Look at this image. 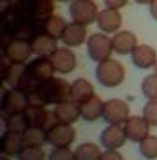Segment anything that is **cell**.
<instances>
[{"mask_svg": "<svg viewBox=\"0 0 157 160\" xmlns=\"http://www.w3.org/2000/svg\"><path fill=\"white\" fill-rule=\"evenodd\" d=\"M44 142H46V132L43 128L30 127L23 132V144L25 146H37V148H41Z\"/></svg>", "mask_w": 157, "mask_h": 160, "instance_id": "cell-27", "label": "cell"}, {"mask_svg": "<svg viewBox=\"0 0 157 160\" xmlns=\"http://www.w3.org/2000/svg\"><path fill=\"white\" fill-rule=\"evenodd\" d=\"M113 49L117 55H133V51L138 46V37L136 33H133L131 30H118L117 33H113Z\"/></svg>", "mask_w": 157, "mask_h": 160, "instance_id": "cell-16", "label": "cell"}, {"mask_svg": "<svg viewBox=\"0 0 157 160\" xmlns=\"http://www.w3.org/2000/svg\"><path fill=\"white\" fill-rule=\"evenodd\" d=\"M27 65H29V72L32 74L34 81L37 85L51 79L53 76H55V72H57L51 63V60H50V57H34L27 62Z\"/></svg>", "mask_w": 157, "mask_h": 160, "instance_id": "cell-10", "label": "cell"}, {"mask_svg": "<svg viewBox=\"0 0 157 160\" xmlns=\"http://www.w3.org/2000/svg\"><path fill=\"white\" fill-rule=\"evenodd\" d=\"M29 108V97L23 90L9 88L2 93V114H23Z\"/></svg>", "mask_w": 157, "mask_h": 160, "instance_id": "cell-5", "label": "cell"}, {"mask_svg": "<svg viewBox=\"0 0 157 160\" xmlns=\"http://www.w3.org/2000/svg\"><path fill=\"white\" fill-rule=\"evenodd\" d=\"M57 39H53L51 35H48V33H39L35 37L30 41L32 44V51L35 57H51L53 51L57 49Z\"/></svg>", "mask_w": 157, "mask_h": 160, "instance_id": "cell-20", "label": "cell"}, {"mask_svg": "<svg viewBox=\"0 0 157 160\" xmlns=\"http://www.w3.org/2000/svg\"><path fill=\"white\" fill-rule=\"evenodd\" d=\"M39 92L43 95L46 106H57V104L71 99V83H67L64 78L53 76L51 79L39 85Z\"/></svg>", "mask_w": 157, "mask_h": 160, "instance_id": "cell-2", "label": "cell"}, {"mask_svg": "<svg viewBox=\"0 0 157 160\" xmlns=\"http://www.w3.org/2000/svg\"><path fill=\"white\" fill-rule=\"evenodd\" d=\"M7 2H11V0H7Z\"/></svg>", "mask_w": 157, "mask_h": 160, "instance_id": "cell-41", "label": "cell"}, {"mask_svg": "<svg viewBox=\"0 0 157 160\" xmlns=\"http://www.w3.org/2000/svg\"><path fill=\"white\" fill-rule=\"evenodd\" d=\"M18 160H46V153L43 148L37 146H23V150L19 151Z\"/></svg>", "mask_w": 157, "mask_h": 160, "instance_id": "cell-30", "label": "cell"}, {"mask_svg": "<svg viewBox=\"0 0 157 160\" xmlns=\"http://www.w3.org/2000/svg\"><path fill=\"white\" fill-rule=\"evenodd\" d=\"M23 134H16V132L5 130L0 139V151L2 155L7 157H18L19 151L23 150Z\"/></svg>", "mask_w": 157, "mask_h": 160, "instance_id": "cell-19", "label": "cell"}, {"mask_svg": "<svg viewBox=\"0 0 157 160\" xmlns=\"http://www.w3.org/2000/svg\"><path fill=\"white\" fill-rule=\"evenodd\" d=\"M101 160H124V157L118 153V150H106L102 151Z\"/></svg>", "mask_w": 157, "mask_h": 160, "instance_id": "cell-34", "label": "cell"}, {"mask_svg": "<svg viewBox=\"0 0 157 160\" xmlns=\"http://www.w3.org/2000/svg\"><path fill=\"white\" fill-rule=\"evenodd\" d=\"M2 55L9 58L14 63H27L30 60V57L34 55L32 44L27 39H13L7 46L2 49Z\"/></svg>", "mask_w": 157, "mask_h": 160, "instance_id": "cell-9", "label": "cell"}, {"mask_svg": "<svg viewBox=\"0 0 157 160\" xmlns=\"http://www.w3.org/2000/svg\"><path fill=\"white\" fill-rule=\"evenodd\" d=\"M141 93L147 100H157V74H148L141 81Z\"/></svg>", "mask_w": 157, "mask_h": 160, "instance_id": "cell-29", "label": "cell"}, {"mask_svg": "<svg viewBox=\"0 0 157 160\" xmlns=\"http://www.w3.org/2000/svg\"><path fill=\"white\" fill-rule=\"evenodd\" d=\"M76 139V130L67 123H55L46 130V142L53 148H69Z\"/></svg>", "mask_w": 157, "mask_h": 160, "instance_id": "cell-6", "label": "cell"}, {"mask_svg": "<svg viewBox=\"0 0 157 160\" xmlns=\"http://www.w3.org/2000/svg\"><path fill=\"white\" fill-rule=\"evenodd\" d=\"M131 60H133V63L138 69H143V71L154 69V65L157 62V53L148 44H138L136 49L133 51V55H131Z\"/></svg>", "mask_w": 157, "mask_h": 160, "instance_id": "cell-17", "label": "cell"}, {"mask_svg": "<svg viewBox=\"0 0 157 160\" xmlns=\"http://www.w3.org/2000/svg\"><path fill=\"white\" fill-rule=\"evenodd\" d=\"M74 155H76V160H101L102 151L94 142H83L74 150Z\"/></svg>", "mask_w": 157, "mask_h": 160, "instance_id": "cell-25", "label": "cell"}, {"mask_svg": "<svg viewBox=\"0 0 157 160\" xmlns=\"http://www.w3.org/2000/svg\"><path fill=\"white\" fill-rule=\"evenodd\" d=\"M99 141L104 150H120L127 141L124 125H108L106 128H102Z\"/></svg>", "mask_w": 157, "mask_h": 160, "instance_id": "cell-12", "label": "cell"}, {"mask_svg": "<svg viewBox=\"0 0 157 160\" xmlns=\"http://www.w3.org/2000/svg\"><path fill=\"white\" fill-rule=\"evenodd\" d=\"M95 78L106 88H117L125 79V69L118 60L108 58V60L97 63V67H95Z\"/></svg>", "mask_w": 157, "mask_h": 160, "instance_id": "cell-1", "label": "cell"}, {"mask_svg": "<svg viewBox=\"0 0 157 160\" xmlns=\"http://www.w3.org/2000/svg\"><path fill=\"white\" fill-rule=\"evenodd\" d=\"M4 125L5 130L9 132H16V134H23L29 128V122L23 114H4Z\"/></svg>", "mask_w": 157, "mask_h": 160, "instance_id": "cell-24", "label": "cell"}, {"mask_svg": "<svg viewBox=\"0 0 157 160\" xmlns=\"http://www.w3.org/2000/svg\"><path fill=\"white\" fill-rule=\"evenodd\" d=\"M154 72L157 74V62H155V65H154Z\"/></svg>", "mask_w": 157, "mask_h": 160, "instance_id": "cell-39", "label": "cell"}, {"mask_svg": "<svg viewBox=\"0 0 157 160\" xmlns=\"http://www.w3.org/2000/svg\"><path fill=\"white\" fill-rule=\"evenodd\" d=\"M129 114V104L122 99H108L104 100L102 109V120L108 125H124L127 122Z\"/></svg>", "mask_w": 157, "mask_h": 160, "instance_id": "cell-8", "label": "cell"}, {"mask_svg": "<svg viewBox=\"0 0 157 160\" xmlns=\"http://www.w3.org/2000/svg\"><path fill=\"white\" fill-rule=\"evenodd\" d=\"M65 27H67V21L62 18V16L53 14V16H50V18L44 19V33L51 35V37L57 39V41L62 39Z\"/></svg>", "mask_w": 157, "mask_h": 160, "instance_id": "cell-23", "label": "cell"}, {"mask_svg": "<svg viewBox=\"0 0 157 160\" xmlns=\"http://www.w3.org/2000/svg\"><path fill=\"white\" fill-rule=\"evenodd\" d=\"M124 130L129 141L141 142L145 137L150 136V123L145 120V116H129L124 123Z\"/></svg>", "mask_w": 157, "mask_h": 160, "instance_id": "cell-13", "label": "cell"}, {"mask_svg": "<svg viewBox=\"0 0 157 160\" xmlns=\"http://www.w3.org/2000/svg\"><path fill=\"white\" fill-rule=\"evenodd\" d=\"M48 160H76V155L71 148H53L48 155Z\"/></svg>", "mask_w": 157, "mask_h": 160, "instance_id": "cell-32", "label": "cell"}, {"mask_svg": "<svg viewBox=\"0 0 157 160\" xmlns=\"http://www.w3.org/2000/svg\"><path fill=\"white\" fill-rule=\"evenodd\" d=\"M27 97H29V106L30 108H46V102H44L41 92H39V86L29 90V92H27Z\"/></svg>", "mask_w": 157, "mask_h": 160, "instance_id": "cell-33", "label": "cell"}, {"mask_svg": "<svg viewBox=\"0 0 157 160\" xmlns=\"http://www.w3.org/2000/svg\"><path fill=\"white\" fill-rule=\"evenodd\" d=\"M53 67L58 74H71L78 65V58L71 48H57L53 55L50 57Z\"/></svg>", "mask_w": 157, "mask_h": 160, "instance_id": "cell-11", "label": "cell"}, {"mask_svg": "<svg viewBox=\"0 0 157 160\" xmlns=\"http://www.w3.org/2000/svg\"><path fill=\"white\" fill-rule=\"evenodd\" d=\"M85 44H86V53H88V57L94 62H97V63L111 58V53L115 51L111 37L108 33H102V32L90 33Z\"/></svg>", "mask_w": 157, "mask_h": 160, "instance_id": "cell-3", "label": "cell"}, {"mask_svg": "<svg viewBox=\"0 0 157 160\" xmlns=\"http://www.w3.org/2000/svg\"><path fill=\"white\" fill-rule=\"evenodd\" d=\"M99 9L94 0H71L69 4V16L72 21L81 25H92L97 21Z\"/></svg>", "mask_w": 157, "mask_h": 160, "instance_id": "cell-4", "label": "cell"}, {"mask_svg": "<svg viewBox=\"0 0 157 160\" xmlns=\"http://www.w3.org/2000/svg\"><path fill=\"white\" fill-rule=\"evenodd\" d=\"M94 95H95L94 86L85 78H78V79H74L71 83V100H74V102L81 104L85 100H88L90 97H94Z\"/></svg>", "mask_w": 157, "mask_h": 160, "instance_id": "cell-22", "label": "cell"}, {"mask_svg": "<svg viewBox=\"0 0 157 160\" xmlns=\"http://www.w3.org/2000/svg\"><path fill=\"white\" fill-rule=\"evenodd\" d=\"M55 116L58 118L60 123H67V125H72L76 123L78 120L81 118V111H80V104L74 102V100H65V102H60L55 106L53 109Z\"/></svg>", "mask_w": 157, "mask_h": 160, "instance_id": "cell-18", "label": "cell"}, {"mask_svg": "<svg viewBox=\"0 0 157 160\" xmlns=\"http://www.w3.org/2000/svg\"><path fill=\"white\" fill-rule=\"evenodd\" d=\"M58 2H71V0H58Z\"/></svg>", "mask_w": 157, "mask_h": 160, "instance_id": "cell-40", "label": "cell"}, {"mask_svg": "<svg viewBox=\"0 0 157 160\" xmlns=\"http://www.w3.org/2000/svg\"><path fill=\"white\" fill-rule=\"evenodd\" d=\"M129 0H104V5L108 7V9H117L120 11L122 7H125L127 5Z\"/></svg>", "mask_w": 157, "mask_h": 160, "instance_id": "cell-35", "label": "cell"}, {"mask_svg": "<svg viewBox=\"0 0 157 160\" xmlns=\"http://www.w3.org/2000/svg\"><path fill=\"white\" fill-rule=\"evenodd\" d=\"M148 7H150V16H152V18L157 21V0H154L152 4L148 5Z\"/></svg>", "mask_w": 157, "mask_h": 160, "instance_id": "cell-36", "label": "cell"}, {"mask_svg": "<svg viewBox=\"0 0 157 160\" xmlns=\"http://www.w3.org/2000/svg\"><path fill=\"white\" fill-rule=\"evenodd\" d=\"M0 160H9V157H7V155H2V158H0Z\"/></svg>", "mask_w": 157, "mask_h": 160, "instance_id": "cell-38", "label": "cell"}, {"mask_svg": "<svg viewBox=\"0 0 157 160\" xmlns=\"http://www.w3.org/2000/svg\"><path fill=\"white\" fill-rule=\"evenodd\" d=\"M34 18H50L55 11V2L53 0H30Z\"/></svg>", "mask_w": 157, "mask_h": 160, "instance_id": "cell-26", "label": "cell"}, {"mask_svg": "<svg viewBox=\"0 0 157 160\" xmlns=\"http://www.w3.org/2000/svg\"><path fill=\"white\" fill-rule=\"evenodd\" d=\"M143 116L150 123V127H157V100H148L143 106Z\"/></svg>", "mask_w": 157, "mask_h": 160, "instance_id": "cell-31", "label": "cell"}, {"mask_svg": "<svg viewBox=\"0 0 157 160\" xmlns=\"http://www.w3.org/2000/svg\"><path fill=\"white\" fill-rule=\"evenodd\" d=\"M139 153L143 158L147 160H155L157 158V136H148L141 142H138Z\"/></svg>", "mask_w": 157, "mask_h": 160, "instance_id": "cell-28", "label": "cell"}, {"mask_svg": "<svg viewBox=\"0 0 157 160\" xmlns=\"http://www.w3.org/2000/svg\"><path fill=\"white\" fill-rule=\"evenodd\" d=\"M122 21L124 19H122L120 11L106 7V9L99 11L95 25L99 27V32H102V33H117L122 28Z\"/></svg>", "mask_w": 157, "mask_h": 160, "instance_id": "cell-14", "label": "cell"}, {"mask_svg": "<svg viewBox=\"0 0 157 160\" xmlns=\"http://www.w3.org/2000/svg\"><path fill=\"white\" fill-rule=\"evenodd\" d=\"M102 109H104V102L94 95L88 100L80 104V111H81V118L86 122H97L99 118H102Z\"/></svg>", "mask_w": 157, "mask_h": 160, "instance_id": "cell-21", "label": "cell"}, {"mask_svg": "<svg viewBox=\"0 0 157 160\" xmlns=\"http://www.w3.org/2000/svg\"><path fill=\"white\" fill-rule=\"evenodd\" d=\"M5 83L11 86V88H18L23 90V92H29V90L39 86L35 81H34L32 74L29 72V65L27 63H14L9 69V74L5 78Z\"/></svg>", "mask_w": 157, "mask_h": 160, "instance_id": "cell-7", "label": "cell"}, {"mask_svg": "<svg viewBox=\"0 0 157 160\" xmlns=\"http://www.w3.org/2000/svg\"><path fill=\"white\" fill-rule=\"evenodd\" d=\"M86 39H88L86 25L71 21V23H67V27H65V30H64V35H62L60 41H62V44L67 46V48H78L83 42H86Z\"/></svg>", "mask_w": 157, "mask_h": 160, "instance_id": "cell-15", "label": "cell"}, {"mask_svg": "<svg viewBox=\"0 0 157 160\" xmlns=\"http://www.w3.org/2000/svg\"><path fill=\"white\" fill-rule=\"evenodd\" d=\"M136 4H141V5H150L154 2V0H134Z\"/></svg>", "mask_w": 157, "mask_h": 160, "instance_id": "cell-37", "label": "cell"}]
</instances>
